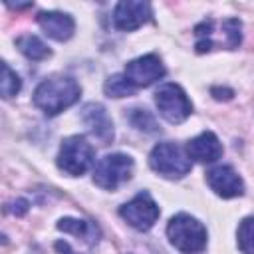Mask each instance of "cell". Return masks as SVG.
I'll return each mask as SVG.
<instances>
[{"instance_id": "1", "label": "cell", "mask_w": 254, "mask_h": 254, "mask_svg": "<svg viewBox=\"0 0 254 254\" xmlns=\"http://www.w3.org/2000/svg\"><path fill=\"white\" fill-rule=\"evenodd\" d=\"M81 95V87L73 77L52 75L44 79L34 91V105L46 115L54 117L64 109L71 107Z\"/></svg>"}, {"instance_id": "2", "label": "cell", "mask_w": 254, "mask_h": 254, "mask_svg": "<svg viewBox=\"0 0 254 254\" xmlns=\"http://www.w3.org/2000/svg\"><path fill=\"white\" fill-rule=\"evenodd\" d=\"M194 36H196L194 48L198 54L210 52L214 48L236 50L242 42V24L238 18H226L222 22L206 18L194 26Z\"/></svg>"}, {"instance_id": "3", "label": "cell", "mask_w": 254, "mask_h": 254, "mask_svg": "<svg viewBox=\"0 0 254 254\" xmlns=\"http://www.w3.org/2000/svg\"><path fill=\"white\" fill-rule=\"evenodd\" d=\"M167 236L183 254H200L206 248V228L187 212H179L169 220Z\"/></svg>"}, {"instance_id": "4", "label": "cell", "mask_w": 254, "mask_h": 254, "mask_svg": "<svg viewBox=\"0 0 254 254\" xmlns=\"http://www.w3.org/2000/svg\"><path fill=\"white\" fill-rule=\"evenodd\" d=\"M149 165L155 173H159L165 179H183L185 175L190 173L192 167L187 149L171 141H163L153 147L149 155Z\"/></svg>"}, {"instance_id": "5", "label": "cell", "mask_w": 254, "mask_h": 254, "mask_svg": "<svg viewBox=\"0 0 254 254\" xmlns=\"http://www.w3.org/2000/svg\"><path fill=\"white\" fill-rule=\"evenodd\" d=\"M95 161V149L83 135L65 137L58 153V169L69 177L83 175Z\"/></svg>"}, {"instance_id": "6", "label": "cell", "mask_w": 254, "mask_h": 254, "mask_svg": "<svg viewBox=\"0 0 254 254\" xmlns=\"http://www.w3.org/2000/svg\"><path fill=\"white\" fill-rule=\"evenodd\" d=\"M133 175V159L123 153H109L93 165V183L105 190H117Z\"/></svg>"}, {"instance_id": "7", "label": "cell", "mask_w": 254, "mask_h": 254, "mask_svg": "<svg viewBox=\"0 0 254 254\" xmlns=\"http://www.w3.org/2000/svg\"><path fill=\"white\" fill-rule=\"evenodd\" d=\"M155 105L161 117L173 125L183 123L192 113V103L179 83H163L155 91Z\"/></svg>"}, {"instance_id": "8", "label": "cell", "mask_w": 254, "mask_h": 254, "mask_svg": "<svg viewBox=\"0 0 254 254\" xmlns=\"http://www.w3.org/2000/svg\"><path fill=\"white\" fill-rule=\"evenodd\" d=\"M161 210L147 190L135 194L129 202L119 206V216L139 232H147L159 218Z\"/></svg>"}, {"instance_id": "9", "label": "cell", "mask_w": 254, "mask_h": 254, "mask_svg": "<svg viewBox=\"0 0 254 254\" xmlns=\"http://www.w3.org/2000/svg\"><path fill=\"white\" fill-rule=\"evenodd\" d=\"M165 65L157 54H145L125 64L123 75L135 85V87H149L155 81H159L165 75Z\"/></svg>"}, {"instance_id": "10", "label": "cell", "mask_w": 254, "mask_h": 254, "mask_svg": "<svg viewBox=\"0 0 254 254\" xmlns=\"http://www.w3.org/2000/svg\"><path fill=\"white\" fill-rule=\"evenodd\" d=\"M151 20V4L121 0L113 10V26L121 32H133Z\"/></svg>"}, {"instance_id": "11", "label": "cell", "mask_w": 254, "mask_h": 254, "mask_svg": "<svg viewBox=\"0 0 254 254\" xmlns=\"http://www.w3.org/2000/svg\"><path fill=\"white\" fill-rule=\"evenodd\" d=\"M206 183L214 190V194L222 198H234L244 192L242 177L230 165H216L206 173Z\"/></svg>"}, {"instance_id": "12", "label": "cell", "mask_w": 254, "mask_h": 254, "mask_svg": "<svg viewBox=\"0 0 254 254\" xmlns=\"http://www.w3.org/2000/svg\"><path fill=\"white\" fill-rule=\"evenodd\" d=\"M81 119L89 129V133L95 139H99L103 145L113 139V121L101 103H93V101L85 103L81 107Z\"/></svg>"}, {"instance_id": "13", "label": "cell", "mask_w": 254, "mask_h": 254, "mask_svg": "<svg viewBox=\"0 0 254 254\" xmlns=\"http://www.w3.org/2000/svg\"><path fill=\"white\" fill-rule=\"evenodd\" d=\"M36 20L44 30V34L56 42H67L75 32V22L65 12H58V10L40 12Z\"/></svg>"}, {"instance_id": "14", "label": "cell", "mask_w": 254, "mask_h": 254, "mask_svg": "<svg viewBox=\"0 0 254 254\" xmlns=\"http://www.w3.org/2000/svg\"><path fill=\"white\" fill-rule=\"evenodd\" d=\"M187 155L196 163H214L222 157V143L212 131H202L187 143Z\"/></svg>"}, {"instance_id": "15", "label": "cell", "mask_w": 254, "mask_h": 254, "mask_svg": "<svg viewBox=\"0 0 254 254\" xmlns=\"http://www.w3.org/2000/svg\"><path fill=\"white\" fill-rule=\"evenodd\" d=\"M58 230L67 232V234H73V236H79V238H83L87 244H97L99 234H101L95 222H91V220H81V218H69V216L58 220Z\"/></svg>"}, {"instance_id": "16", "label": "cell", "mask_w": 254, "mask_h": 254, "mask_svg": "<svg viewBox=\"0 0 254 254\" xmlns=\"http://www.w3.org/2000/svg\"><path fill=\"white\" fill-rule=\"evenodd\" d=\"M16 46H18V50H20L28 60H32V62H42V60H46V58L52 56V50H50L38 36H34V34L20 36V38L16 40Z\"/></svg>"}, {"instance_id": "17", "label": "cell", "mask_w": 254, "mask_h": 254, "mask_svg": "<svg viewBox=\"0 0 254 254\" xmlns=\"http://www.w3.org/2000/svg\"><path fill=\"white\" fill-rule=\"evenodd\" d=\"M135 89H137V87H135L123 73H113V75H109V77L105 79V83H103L105 95H107V97H115V99H119V97H129V95L135 93Z\"/></svg>"}, {"instance_id": "18", "label": "cell", "mask_w": 254, "mask_h": 254, "mask_svg": "<svg viewBox=\"0 0 254 254\" xmlns=\"http://www.w3.org/2000/svg\"><path fill=\"white\" fill-rule=\"evenodd\" d=\"M127 121L137 131H143V133H157L159 131V125H157L155 115L149 109H145V107H133V109H129Z\"/></svg>"}, {"instance_id": "19", "label": "cell", "mask_w": 254, "mask_h": 254, "mask_svg": "<svg viewBox=\"0 0 254 254\" xmlns=\"http://www.w3.org/2000/svg\"><path fill=\"white\" fill-rule=\"evenodd\" d=\"M238 248L242 254H254V214L238 224Z\"/></svg>"}, {"instance_id": "20", "label": "cell", "mask_w": 254, "mask_h": 254, "mask_svg": "<svg viewBox=\"0 0 254 254\" xmlns=\"http://www.w3.org/2000/svg\"><path fill=\"white\" fill-rule=\"evenodd\" d=\"M0 87H2V97L4 99L14 97L22 87V79L18 77L16 71H12V67L6 62L2 64V85Z\"/></svg>"}, {"instance_id": "21", "label": "cell", "mask_w": 254, "mask_h": 254, "mask_svg": "<svg viewBox=\"0 0 254 254\" xmlns=\"http://www.w3.org/2000/svg\"><path fill=\"white\" fill-rule=\"evenodd\" d=\"M210 93L214 95V99H230L234 95L232 89H226V87H212Z\"/></svg>"}, {"instance_id": "22", "label": "cell", "mask_w": 254, "mask_h": 254, "mask_svg": "<svg viewBox=\"0 0 254 254\" xmlns=\"http://www.w3.org/2000/svg\"><path fill=\"white\" fill-rule=\"evenodd\" d=\"M8 210H12L16 216H22L24 212H28V200H24V198H18V200L14 202V208H8Z\"/></svg>"}]
</instances>
